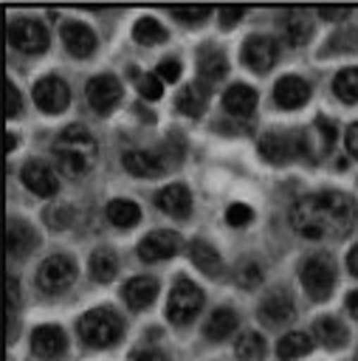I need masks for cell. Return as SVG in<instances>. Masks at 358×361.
I'll use <instances>...</instances> for the list:
<instances>
[{"mask_svg":"<svg viewBox=\"0 0 358 361\" xmlns=\"http://www.w3.org/2000/svg\"><path fill=\"white\" fill-rule=\"evenodd\" d=\"M259 155H262L265 161H271V164H288V161H293V158L310 155V144H307L304 135H296V133H290V135L268 133V135H262V141H259Z\"/></svg>","mask_w":358,"mask_h":361,"instance_id":"8992f818","label":"cell"},{"mask_svg":"<svg viewBox=\"0 0 358 361\" xmlns=\"http://www.w3.org/2000/svg\"><path fill=\"white\" fill-rule=\"evenodd\" d=\"M79 336L87 347H110L118 341L121 330H124V322L116 310L110 307H96V310H87L82 319H79Z\"/></svg>","mask_w":358,"mask_h":361,"instance_id":"3957f363","label":"cell"},{"mask_svg":"<svg viewBox=\"0 0 358 361\" xmlns=\"http://www.w3.org/2000/svg\"><path fill=\"white\" fill-rule=\"evenodd\" d=\"M276 42L271 37H262V34H251L245 42H242V62L257 71V73H265L273 68L276 62Z\"/></svg>","mask_w":358,"mask_h":361,"instance_id":"30bf717a","label":"cell"},{"mask_svg":"<svg viewBox=\"0 0 358 361\" xmlns=\"http://www.w3.org/2000/svg\"><path fill=\"white\" fill-rule=\"evenodd\" d=\"M197 71H200V79H203V82H217V79H223L226 71H228L223 51H217L214 45H203V48L197 51Z\"/></svg>","mask_w":358,"mask_h":361,"instance_id":"603a6c76","label":"cell"},{"mask_svg":"<svg viewBox=\"0 0 358 361\" xmlns=\"http://www.w3.org/2000/svg\"><path fill=\"white\" fill-rule=\"evenodd\" d=\"M209 14H211L209 6H175L172 8V17L180 20V23H186V25H200Z\"/></svg>","mask_w":358,"mask_h":361,"instance_id":"e575fe53","label":"cell"},{"mask_svg":"<svg viewBox=\"0 0 358 361\" xmlns=\"http://www.w3.org/2000/svg\"><path fill=\"white\" fill-rule=\"evenodd\" d=\"M347 149L358 158V121H355V124H350V130H347Z\"/></svg>","mask_w":358,"mask_h":361,"instance_id":"7bdbcfd3","label":"cell"},{"mask_svg":"<svg viewBox=\"0 0 358 361\" xmlns=\"http://www.w3.org/2000/svg\"><path fill=\"white\" fill-rule=\"evenodd\" d=\"M158 76H161L163 82H178V76H180V62H178V59H161Z\"/></svg>","mask_w":358,"mask_h":361,"instance_id":"60d3db41","label":"cell"},{"mask_svg":"<svg viewBox=\"0 0 358 361\" xmlns=\"http://www.w3.org/2000/svg\"><path fill=\"white\" fill-rule=\"evenodd\" d=\"M155 293H158V282L152 276H132L121 288V296H124V302L132 310H141V307L152 305L155 302Z\"/></svg>","mask_w":358,"mask_h":361,"instance_id":"ffe728a7","label":"cell"},{"mask_svg":"<svg viewBox=\"0 0 358 361\" xmlns=\"http://www.w3.org/2000/svg\"><path fill=\"white\" fill-rule=\"evenodd\" d=\"M313 347V341L307 338V333H288L279 338L276 344V355L282 361H290V358H299V355H307Z\"/></svg>","mask_w":358,"mask_h":361,"instance_id":"4dcf8cb0","label":"cell"},{"mask_svg":"<svg viewBox=\"0 0 358 361\" xmlns=\"http://www.w3.org/2000/svg\"><path fill=\"white\" fill-rule=\"evenodd\" d=\"M104 214H107V220H110L113 226H118V228H130V226H135V223L141 220V209H138V203L124 200V197L110 200L107 209H104Z\"/></svg>","mask_w":358,"mask_h":361,"instance_id":"f1b7e54d","label":"cell"},{"mask_svg":"<svg viewBox=\"0 0 358 361\" xmlns=\"http://www.w3.org/2000/svg\"><path fill=\"white\" fill-rule=\"evenodd\" d=\"M189 257H192V262H195L206 276H220V271H223V259H220L217 248H211L206 240H192V245H189Z\"/></svg>","mask_w":358,"mask_h":361,"instance_id":"cb8c5ba5","label":"cell"},{"mask_svg":"<svg viewBox=\"0 0 358 361\" xmlns=\"http://www.w3.org/2000/svg\"><path fill=\"white\" fill-rule=\"evenodd\" d=\"M223 107L231 116H251L257 107V90L251 85H231L223 96Z\"/></svg>","mask_w":358,"mask_h":361,"instance_id":"7402d4cb","label":"cell"},{"mask_svg":"<svg viewBox=\"0 0 358 361\" xmlns=\"http://www.w3.org/2000/svg\"><path fill=\"white\" fill-rule=\"evenodd\" d=\"M34 102L42 113H59L70 102V90L59 76H45L34 85Z\"/></svg>","mask_w":358,"mask_h":361,"instance_id":"8fae6325","label":"cell"},{"mask_svg":"<svg viewBox=\"0 0 358 361\" xmlns=\"http://www.w3.org/2000/svg\"><path fill=\"white\" fill-rule=\"evenodd\" d=\"M237 282L245 285V288L259 285V282H262V268H259L257 262H245V265L240 268V274H237Z\"/></svg>","mask_w":358,"mask_h":361,"instance_id":"74e56055","label":"cell"},{"mask_svg":"<svg viewBox=\"0 0 358 361\" xmlns=\"http://www.w3.org/2000/svg\"><path fill=\"white\" fill-rule=\"evenodd\" d=\"M313 336L327 347V350H338L347 344V327L335 319V316H321L313 324Z\"/></svg>","mask_w":358,"mask_h":361,"instance_id":"d4e9b609","label":"cell"},{"mask_svg":"<svg viewBox=\"0 0 358 361\" xmlns=\"http://www.w3.org/2000/svg\"><path fill=\"white\" fill-rule=\"evenodd\" d=\"M85 96H87V102H90L93 110L110 113L118 104V99H121V82L116 76H110V73L93 76L87 82V87H85Z\"/></svg>","mask_w":358,"mask_h":361,"instance_id":"9c48e42d","label":"cell"},{"mask_svg":"<svg viewBox=\"0 0 358 361\" xmlns=\"http://www.w3.org/2000/svg\"><path fill=\"white\" fill-rule=\"evenodd\" d=\"M180 251V237L175 231H149L141 243H138V257L144 262H161V259H169Z\"/></svg>","mask_w":358,"mask_h":361,"instance_id":"7c38bea8","label":"cell"},{"mask_svg":"<svg viewBox=\"0 0 358 361\" xmlns=\"http://www.w3.org/2000/svg\"><path fill=\"white\" fill-rule=\"evenodd\" d=\"M34 245H37V231L25 220H8V231H6L8 254L20 259V257H28Z\"/></svg>","mask_w":358,"mask_h":361,"instance_id":"44dd1931","label":"cell"},{"mask_svg":"<svg viewBox=\"0 0 358 361\" xmlns=\"http://www.w3.org/2000/svg\"><path fill=\"white\" fill-rule=\"evenodd\" d=\"M296 307L288 290H271L262 302H259V322H265L268 327H282L293 319Z\"/></svg>","mask_w":358,"mask_h":361,"instance_id":"5bb4252c","label":"cell"},{"mask_svg":"<svg viewBox=\"0 0 358 361\" xmlns=\"http://www.w3.org/2000/svg\"><path fill=\"white\" fill-rule=\"evenodd\" d=\"M8 42L23 54H42L48 48V31L42 23L20 17L8 23Z\"/></svg>","mask_w":358,"mask_h":361,"instance_id":"ba28073f","label":"cell"},{"mask_svg":"<svg viewBox=\"0 0 358 361\" xmlns=\"http://www.w3.org/2000/svg\"><path fill=\"white\" fill-rule=\"evenodd\" d=\"M302 285H304V290H307L316 302L327 299L330 290H333V285H335V265H333V259H330L327 254H313V257H307V259L302 262Z\"/></svg>","mask_w":358,"mask_h":361,"instance_id":"5b68a950","label":"cell"},{"mask_svg":"<svg viewBox=\"0 0 358 361\" xmlns=\"http://www.w3.org/2000/svg\"><path fill=\"white\" fill-rule=\"evenodd\" d=\"M333 90H335V96H338L341 102H347V104L358 102V68H344L341 73H335Z\"/></svg>","mask_w":358,"mask_h":361,"instance_id":"d6a6232c","label":"cell"},{"mask_svg":"<svg viewBox=\"0 0 358 361\" xmlns=\"http://www.w3.org/2000/svg\"><path fill=\"white\" fill-rule=\"evenodd\" d=\"M347 268H350V274L352 276H358V243L350 248V254H347Z\"/></svg>","mask_w":358,"mask_h":361,"instance_id":"bcb514c9","label":"cell"},{"mask_svg":"<svg viewBox=\"0 0 358 361\" xmlns=\"http://www.w3.org/2000/svg\"><path fill=\"white\" fill-rule=\"evenodd\" d=\"M121 164H124L127 172H132L138 178H158L169 169L166 155L152 152V149H130V152L121 155Z\"/></svg>","mask_w":358,"mask_h":361,"instance_id":"4fadbf2b","label":"cell"},{"mask_svg":"<svg viewBox=\"0 0 358 361\" xmlns=\"http://www.w3.org/2000/svg\"><path fill=\"white\" fill-rule=\"evenodd\" d=\"M234 355L240 361H257L265 355V338L259 333H242L234 344Z\"/></svg>","mask_w":358,"mask_h":361,"instance_id":"836d02e7","label":"cell"},{"mask_svg":"<svg viewBox=\"0 0 358 361\" xmlns=\"http://www.w3.org/2000/svg\"><path fill=\"white\" fill-rule=\"evenodd\" d=\"M135 361H169V358L161 350H144V353L135 355Z\"/></svg>","mask_w":358,"mask_h":361,"instance_id":"f6af8a7d","label":"cell"},{"mask_svg":"<svg viewBox=\"0 0 358 361\" xmlns=\"http://www.w3.org/2000/svg\"><path fill=\"white\" fill-rule=\"evenodd\" d=\"M347 310L358 319V290H352V293H347Z\"/></svg>","mask_w":358,"mask_h":361,"instance_id":"7dc6e473","label":"cell"},{"mask_svg":"<svg viewBox=\"0 0 358 361\" xmlns=\"http://www.w3.org/2000/svg\"><path fill=\"white\" fill-rule=\"evenodd\" d=\"M273 99H276L279 107L296 110V107H302L310 99V85L304 79H299V76H282L273 85Z\"/></svg>","mask_w":358,"mask_h":361,"instance_id":"ac0fdd59","label":"cell"},{"mask_svg":"<svg viewBox=\"0 0 358 361\" xmlns=\"http://www.w3.org/2000/svg\"><path fill=\"white\" fill-rule=\"evenodd\" d=\"M316 127L321 130V144H324V149L333 147V141H335V124L327 121V118H316Z\"/></svg>","mask_w":358,"mask_h":361,"instance_id":"b9f144b4","label":"cell"},{"mask_svg":"<svg viewBox=\"0 0 358 361\" xmlns=\"http://www.w3.org/2000/svg\"><path fill=\"white\" fill-rule=\"evenodd\" d=\"M282 37L293 48H299V45H304L310 39V23L299 8H293V11H288L282 17Z\"/></svg>","mask_w":358,"mask_h":361,"instance_id":"484cf974","label":"cell"},{"mask_svg":"<svg viewBox=\"0 0 358 361\" xmlns=\"http://www.w3.org/2000/svg\"><path fill=\"white\" fill-rule=\"evenodd\" d=\"M59 34H62L65 48L79 59H85V56H90L96 51V34L85 23H62Z\"/></svg>","mask_w":358,"mask_h":361,"instance_id":"e0dca14e","label":"cell"},{"mask_svg":"<svg viewBox=\"0 0 358 361\" xmlns=\"http://www.w3.org/2000/svg\"><path fill=\"white\" fill-rule=\"evenodd\" d=\"M87 271L96 282H113L116 271H118V259L110 248H96L90 254V262H87Z\"/></svg>","mask_w":358,"mask_h":361,"instance_id":"f546056e","label":"cell"},{"mask_svg":"<svg viewBox=\"0 0 358 361\" xmlns=\"http://www.w3.org/2000/svg\"><path fill=\"white\" fill-rule=\"evenodd\" d=\"M20 178H23V183H25L34 195H39V197H51V195H56V189H59V178H56L54 169H51L48 164H42V161H28V164L23 166Z\"/></svg>","mask_w":358,"mask_h":361,"instance_id":"9a60e30c","label":"cell"},{"mask_svg":"<svg viewBox=\"0 0 358 361\" xmlns=\"http://www.w3.org/2000/svg\"><path fill=\"white\" fill-rule=\"evenodd\" d=\"M358 220V206L344 192L304 195L290 209V226L307 240H338Z\"/></svg>","mask_w":358,"mask_h":361,"instance_id":"6da1fadb","label":"cell"},{"mask_svg":"<svg viewBox=\"0 0 358 361\" xmlns=\"http://www.w3.org/2000/svg\"><path fill=\"white\" fill-rule=\"evenodd\" d=\"M319 14H321L324 20H341V17H347V14H350V8H327V6H321V8H319Z\"/></svg>","mask_w":358,"mask_h":361,"instance_id":"ee69618b","label":"cell"},{"mask_svg":"<svg viewBox=\"0 0 358 361\" xmlns=\"http://www.w3.org/2000/svg\"><path fill=\"white\" fill-rule=\"evenodd\" d=\"M76 279V262L65 254H54L48 259H42L39 271H37V285L45 293H59L65 288H70Z\"/></svg>","mask_w":358,"mask_h":361,"instance_id":"52a82bcc","label":"cell"},{"mask_svg":"<svg viewBox=\"0 0 358 361\" xmlns=\"http://www.w3.org/2000/svg\"><path fill=\"white\" fill-rule=\"evenodd\" d=\"M166 37H169L166 28H163L158 20H152V17H141V20L132 25V39L141 42V45H155V42H163Z\"/></svg>","mask_w":358,"mask_h":361,"instance_id":"1f68e13d","label":"cell"},{"mask_svg":"<svg viewBox=\"0 0 358 361\" xmlns=\"http://www.w3.org/2000/svg\"><path fill=\"white\" fill-rule=\"evenodd\" d=\"M20 110H23L20 93H17L14 82H6V116H8V118H14V116H20Z\"/></svg>","mask_w":358,"mask_h":361,"instance_id":"f35d334b","label":"cell"},{"mask_svg":"<svg viewBox=\"0 0 358 361\" xmlns=\"http://www.w3.org/2000/svg\"><path fill=\"white\" fill-rule=\"evenodd\" d=\"M226 220H228V226H248L251 220H254V212L245 206V203H231L228 206V212H226Z\"/></svg>","mask_w":358,"mask_h":361,"instance_id":"8d00e7d4","label":"cell"},{"mask_svg":"<svg viewBox=\"0 0 358 361\" xmlns=\"http://www.w3.org/2000/svg\"><path fill=\"white\" fill-rule=\"evenodd\" d=\"M138 93L149 102H158L163 96V85H161V76H152V73H144L138 76Z\"/></svg>","mask_w":358,"mask_h":361,"instance_id":"d590c367","label":"cell"},{"mask_svg":"<svg viewBox=\"0 0 358 361\" xmlns=\"http://www.w3.org/2000/svg\"><path fill=\"white\" fill-rule=\"evenodd\" d=\"M14 147H17V138H14V135H11V133H6V149H8V152H11V149H14Z\"/></svg>","mask_w":358,"mask_h":361,"instance_id":"c3c4849f","label":"cell"},{"mask_svg":"<svg viewBox=\"0 0 358 361\" xmlns=\"http://www.w3.org/2000/svg\"><path fill=\"white\" fill-rule=\"evenodd\" d=\"M51 152L62 175L79 178L96 164V138L82 124H70L56 135V141L51 144Z\"/></svg>","mask_w":358,"mask_h":361,"instance_id":"7a4b0ae2","label":"cell"},{"mask_svg":"<svg viewBox=\"0 0 358 361\" xmlns=\"http://www.w3.org/2000/svg\"><path fill=\"white\" fill-rule=\"evenodd\" d=\"M242 14H245L242 6H223V8H220V25H223V28H234Z\"/></svg>","mask_w":358,"mask_h":361,"instance_id":"ab89813d","label":"cell"},{"mask_svg":"<svg viewBox=\"0 0 358 361\" xmlns=\"http://www.w3.org/2000/svg\"><path fill=\"white\" fill-rule=\"evenodd\" d=\"M234 330H237V313H234L231 307H217V310L209 316L206 327H203L206 338H211V341H223V338H228Z\"/></svg>","mask_w":358,"mask_h":361,"instance_id":"83f0119b","label":"cell"},{"mask_svg":"<svg viewBox=\"0 0 358 361\" xmlns=\"http://www.w3.org/2000/svg\"><path fill=\"white\" fill-rule=\"evenodd\" d=\"M65 344H68L65 341V333L59 327H54V324H42V327H37L31 333V350L39 358H56V355H62L65 353Z\"/></svg>","mask_w":358,"mask_h":361,"instance_id":"d6986e66","label":"cell"},{"mask_svg":"<svg viewBox=\"0 0 358 361\" xmlns=\"http://www.w3.org/2000/svg\"><path fill=\"white\" fill-rule=\"evenodd\" d=\"M206 102H209V90H206V85H186V87L178 93L175 107H178L183 116L197 118V116L206 110Z\"/></svg>","mask_w":358,"mask_h":361,"instance_id":"4316f807","label":"cell"},{"mask_svg":"<svg viewBox=\"0 0 358 361\" xmlns=\"http://www.w3.org/2000/svg\"><path fill=\"white\" fill-rule=\"evenodd\" d=\"M203 307V290L189 282V279H178L172 285L169 302H166V316L172 324H189Z\"/></svg>","mask_w":358,"mask_h":361,"instance_id":"277c9868","label":"cell"},{"mask_svg":"<svg viewBox=\"0 0 358 361\" xmlns=\"http://www.w3.org/2000/svg\"><path fill=\"white\" fill-rule=\"evenodd\" d=\"M155 203H158V209H161L163 214L178 217V220H183V217L192 214V195H189V189H186L183 183H169V186H163V189L155 195Z\"/></svg>","mask_w":358,"mask_h":361,"instance_id":"2e32d148","label":"cell"}]
</instances>
